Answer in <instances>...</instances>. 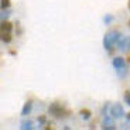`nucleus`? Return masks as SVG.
<instances>
[{"label": "nucleus", "instance_id": "6ab92c4d", "mask_svg": "<svg viewBox=\"0 0 130 130\" xmlns=\"http://www.w3.org/2000/svg\"><path fill=\"white\" fill-rule=\"evenodd\" d=\"M126 117H127V120H130V112H129V113L126 115Z\"/></svg>", "mask_w": 130, "mask_h": 130}, {"label": "nucleus", "instance_id": "9b49d317", "mask_svg": "<svg viewBox=\"0 0 130 130\" xmlns=\"http://www.w3.org/2000/svg\"><path fill=\"white\" fill-rule=\"evenodd\" d=\"M2 41L6 42V44L11 41V34H10V31H2Z\"/></svg>", "mask_w": 130, "mask_h": 130}, {"label": "nucleus", "instance_id": "423d86ee", "mask_svg": "<svg viewBox=\"0 0 130 130\" xmlns=\"http://www.w3.org/2000/svg\"><path fill=\"white\" fill-rule=\"evenodd\" d=\"M112 64H113L115 69H119V68H123V67H127V65H126V61H124L122 57H115L113 61H112Z\"/></svg>", "mask_w": 130, "mask_h": 130}, {"label": "nucleus", "instance_id": "dca6fc26", "mask_svg": "<svg viewBox=\"0 0 130 130\" xmlns=\"http://www.w3.org/2000/svg\"><path fill=\"white\" fill-rule=\"evenodd\" d=\"M10 7V0H2V9H9Z\"/></svg>", "mask_w": 130, "mask_h": 130}, {"label": "nucleus", "instance_id": "4468645a", "mask_svg": "<svg viewBox=\"0 0 130 130\" xmlns=\"http://www.w3.org/2000/svg\"><path fill=\"white\" fill-rule=\"evenodd\" d=\"M9 11H7V9H2V21H4V20H7V17H9Z\"/></svg>", "mask_w": 130, "mask_h": 130}, {"label": "nucleus", "instance_id": "0eeeda50", "mask_svg": "<svg viewBox=\"0 0 130 130\" xmlns=\"http://www.w3.org/2000/svg\"><path fill=\"white\" fill-rule=\"evenodd\" d=\"M31 109H32V102L31 101H27L26 103H24L23 109H21V116H27V115H30Z\"/></svg>", "mask_w": 130, "mask_h": 130}, {"label": "nucleus", "instance_id": "9d476101", "mask_svg": "<svg viewBox=\"0 0 130 130\" xmlns=\"http://www.w3.org/2000/svg\"><path fill=\"white\" fill-rule=\"evenodd\" d=\"M127 72H129V69H127V67H123V68H119V69H116V74H117V76H119V78H126Z\"/></svg>", "mask_w": 130, "mask_h": 130}, {"label": "nucleus", "instance_id": "2eb2a0df", "mask_svg": "<svg viewBox=\"0 0 130 130\" xmlns=\"http://www.w3.org/2000/svg\"><path fill=\"white\" fill-rule=\"evenodd\" d=\"M124 102L130 106V91H126L124 92Z\"/></svg>", "mask_w": 130, "mask_h": 130}, {"label": "nucleus", "instance_id": "a211bd4d", "mask_svg": "<svg viewBox=\"0 0 130 130\" xmlns=\"http://www.w3.org/2000/svg\"><path fill=\"white\" fill-rule=\"evenodd\" d=\"M38 122H40V123H45V116H40L38 117Z\"/></svg>", "mask_w": 130, "mask_h": 130}, {"label": "nucleus", "instance_id": "f03ea898", "mask_svg": "<svg viewBox=\"0 0 130 130\" xmlns=\"http://www.w3.org/2000/svg\"><path fill=\"white\" fill-rule=\"evenodd\" d=\"M48 110H50V113L54 115L55 117H61V116H64V113H68V112H65L64 106L61 103H58V102H54V103L50 105Z\"/></svg>", "mask_w": 130, "mask_h": 130}, {"label": "nucleus", "instance_id": "ddd939ff", "mask_svg": "<svg viewBox=\"0 0 130 130\" xmlns=\"http://www.w3.org/2000/svg\"><path fill=\"white\" fill-rule=\"evenodd\" d=\"M112 21H113V16H110V14H107V16L103 17V23L105 24H110Z\"/></svg>", "mask_w": 130, "mask_h": 130}, {"label": "nucleus", "instance_id": "39448f33", "mask_svg": "<svg viewBox=\"0 0 130 130\" xmlns=\"http://www.w3.org/2000/svg\"><path fill=\"white\" fill-rule=\"evenodd\" d=\"M119 50L123 52H129L130 51V37H122V40L117 42Z\"/></svg>", "mask_w": 130, "mask_h": 130}, {"label": "nucleus", "instance_id": "f3484780", "mask_svg": "<svg viewBox=\"0 0 130 130\" xmlns=\"http://www.w3.org/2000/svg\"><path fill=\"white\" fill-rule=\"evenodd\" d=\"M106 112H107V105H105V106L102 107V115H103V116H106Z\"/></svg>", "mask_w": 130, "mask_h": 130}, {"label": "nucleus", "instance_id": "f257e3e1", "mask_svg": "<svg viewBox=\"0 0 130 130\" xmlns=\"http://www.w3.org/2000/svg\"><path fill=\"white\" fill-rule=\"evenodd\" d=\"M122 40V34L117 30H112V31L106 32L103 37V47L107 51H112L115 45H117V42Z\"/></svg>", "mask_w": 130, "mask_h": 130}, {"label": "nucleus", "instance_id": "f8f14e48", "mask_svg": "<svg viewBox=\"0 0 130 130\" xmlns=\"http://www.w3.org/2000/svg\"><path fill=\"white\" fill-rule=\"evenodd\" d=\"M21 130H31L32 129V122L31 120H27V122H23L21 126H20Z\"/></svg>", "mask_w": 130, "mask_h": 130}, {"label": "nucleus", "instance_id": "20e7f679", "mask_svg": "<svg viewBox=\"0 0 130 130\" xmlns=\"http://www.w3.org/2000/svg\"><path fill=\"white\" fill-rule=\"evenodd\" d=\"M115 117L113 116H105L103 120H102V127L107 130H115L116 129V124H115Z\"/></svg>", "mask_w": 130, "mask_h": 130}, {"label": "nucleus", "instance_id": "7ed1b4c3", "mask_svg": "<svg viewBox=\"0 0 130 130\" xmlns=\"http://www.w3.org/2000/svg\"><path fill=\"white\" fill-rule=\"evenodd\" d=\"M110 115L115 117V119H120V117L126 116L124 109H123V106H122L120 103H115L113 106L110 107Z\"/></svg>", "mask_w": 130, "mask_h": 130}, {"label": "nucleus", "instance_id": "6e6552de", "mask_svg": "<svg viewBox=\"0 0 130 130\" xmlns=\"http://www.w3.org/2000/svg\"><path fill=\"white\" fill-rule=\"evenodd\" d=\"M11 30H13V24L10 21H7V20L2 21V31H11Z\"/></svg>", "mask_w": 130, "mask_h": 130}, {"label": "nucleus", "instance_id": "1a4fd4ad", "mask_svg": "<svg viewBox=\"0 0 130 130\" xmlns=\"http://www.w3.org/2000/svg\"><path fill=\"white\" fill-rule=\"evenodd\" d=\"M79 115H81V117L84 119V120H89L92 116V112L88 110V109H82L81 112H79Z\"/></svg>", "mask_w": 130, "mask_h": 130}]
</instances>
